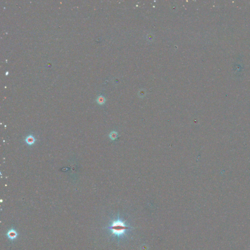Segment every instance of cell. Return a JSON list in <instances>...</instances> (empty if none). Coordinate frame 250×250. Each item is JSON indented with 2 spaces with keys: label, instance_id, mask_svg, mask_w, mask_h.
<instances>
[{
  "label": "cell",
  "instance_id": "1",
  "mask_svg": "<svg viewBox=\"0 0 250 250\" xmlns=\"http://www.w3.org/2000/svg\"><path fill=\"white\" fill-rule=\"evenodd\" d=\"M127 227L125 226L124 224L119 221L113 222L110 227L112 233L116 235H120L124 233Z\"/></svg>",
  "mask_w": 250,
  "mask_h": 250
},
{
  "label": "cell",
  "instance_id": "2",
  "mask_svg": "<svg viewBox=\"0 0 250 250\" xmlns=\"http://www.w3.org/2000/svg\"><path fill=\"white\" fill-rule=\"evenodd\" d=\"M7 237L9 238V239H10L12 241L15 240L17 236H18V234L17 233V231L14 229H12L7 232L6 233Z\"/></svg>",
  "mask_w": 250,
  "mask_h": 250
},
{
  "label": "cell",
  "instance_id": "3",
  "mask_svg": "<svg viewBox=\"0 0 250 250\" xmlns=\"http://www.w3.org/2000/svg\"><path fill=\"white\" fill-rule=\"evenodd\" d=\"M26 143L29 145H32L35 142V139L32 135H29L26 139Z\"/></svg>",
  "mask_w": 250,
  "mask_h": 250
},
{
  "label": "cell",
  "instance_id": "4",
  "mask_svg": "<svg viewBox=\"0 0 250 250\" xmlns=\"http://www.w3.org/2000/svg\"><path fill=\"white\" fill-rule=\"evenodd\" d=\"M118 135V134L117 132H115V131H112L109 134V137L110 138L111 140H115L117 138Z\"/></svg>",
  "mask_w": 250,
  "mask_h": 250
},
{
  "label": "cell",
  "instance_id": "5",
  "mask_svg": "<svg viewBox=\"0 0 250 250\" xmlns=\"http://www.w3.org/2000/svg\"><path fill=\"white\" fill-rule=\"evenodd\" d=\"M105 98L103 96H99L97 99V102L100 105H103L105 103Z\"/></svg>",
  "mask_w": 250,
  "mask_h": 250
}]
</instances>
